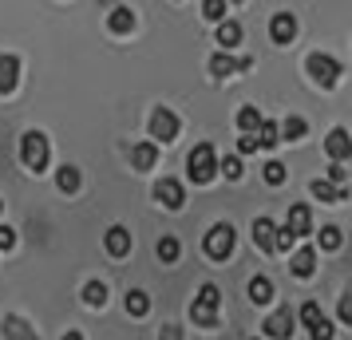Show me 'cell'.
Masks as SVG:
<instances>
[{
  "instance_id": "31",
  "label": "cell",
  "mask_w": 352,
  "mask_h": 340,
  "mask_svg": "<svg viewBox=\"0 0 352 340\" xmlns=\"http://www.w3.org/2000/svg\"><path fill=\"white\" fill-rule=\"evenodd\" d=\"M320 317H324V313H320V305H317V301H305V305H301V321L309 324V328H313V324H317Z\"/></svg>"
},
{
  "instance_id": "27",
  "label": "cell",
  "mask_w": 352,
  "mask_h": 340,
  "mask_svg": "<svg viewBox=\"0 0 352 340\" xmlns=\"http://www.w3.org/2000/svg\"><path fill=\"white\" fill-rule=\"evenodd\" d=\"M257 123H261V115H257V107H241L238 111V127L245 131V135H254Z\"/></svg>"
},
{
  "instance_id": "22",
  "label": "cell",
  "mask_w": 352,
  "mask_h": 340,
  "mask_svg": "<svg viewBox=\"0 0 352 340\" xmlns=\"http://www.w3.org/2000/svg\"><path fill=\"white\" fill-rule=\"evenodd\" d=\"M309 190H313V198H320V202H344V186H333V182H324V179H317Z\"/></svg>"
},
{
  "instance_id": "16",
  "label": "cell",
  "mask_w": 352,
  "mask_h": 340,
  "mask_svg": "<svg viewBox=\"0 0 352 340\" xmlns=\"http://www.w3.org/2000/svg\"><path fill=\"white\" fill-rule=\"evenodd\" d=\"M155 162H159V146L155 143H135L131 146V166H135V170H151Z\"/></svg>"
},
{
  "instance_id": "42",
  "label": "cell",
  "mask_w": 352,
  "mask_h": 340,
  "mask_svg": "<svg viewBox=\"0 0 352 340\" xmlns=\"http://www.w3.org/2000/svg\"><path fill=\"white\" fill-rule=\"evenodd\" d=\"M234 4H238V0H234Z\"/></svg>"
},
{
  "instance_id": "20",
  "label": "cell",
  "mask_w": 352,
  "mask_h": 340,
  "mask_svg": "<svg viewBox=\"0 0 352 340\" xmlns=\"http://www.w3.org/2000/svg\"><path fill=\"white\" fill-rule=\"evenodd\" d=\"M107 28H111L115 36H127L131 28H135V12H131V8H111V16H107Z\"/></svg>"
},
{
  "instance_id": "40",
  "label": "cell",
  "mask_w": 352,
  "mask_h": 340,
  "mask_svg": "<svg viewBox=\"0 0 352 340\" xmlns=\"http://www.w3.org/2000/svg\"><path fill=\"white\" fill-rule=\"evenodd\" d=\"M64 340H83V337H80V332H67V337H64Z\"/></svg>"
},
{
  "instance_id": "19",
  "label": "cell",
  "mask_w": 352,
  "mask_h": 340,
  "mask_svg": "<svg viewBox=\"0 0 352 340\" xmlns=\"http://www.w3.org/2000/svg\"><path fill=\"white\" fill-rule=\"evenodd\" d=\"M254 139H257V146H261V150H273V146L281 143L277 123H273V119H261V123H257V131H254Z\"/></svg>"
},
{
  "instance_id": "34",
  "label": "cell",
  "mask_w": 352,
  "mask_h": 340,
  "mask_svg": "<svg viewBox=\"0 0 352 340\" xmlns=\"http://www.w3.org/2000/svg\"><path fill=\"white\" fill-rule=\"evenodd\" d=\"M309 337H313V340H333V324L320 317V321L313 324V328H309Z\"/></svg>"
},
{
  "instance_id": "32",
  "label": "cell",
  "mask_w": 352,
  "mask_h": 340,
  "mask_svg": "<svg viewBox=\"0 0 352 340\" xmlns=\"http://www.w3.org/2000/svg\"><path fill=\"white\" fill-rule=\"evenodd\" d=\"M320 245H324V249H340V229L324 226V229H320Z\"/></svg>"
},
{
  "instance_id": "2",
  "label": "cell",
  "mask_w": 352,
  "mask_h": 340,
  "mask_svg": "<svg viewBox=\"0 0 352 340\" xmlns=\"http://www.w3.org/2000/svg\"><path fill=\"white\" fill-rule=\"evenodd\" d=\"M186 174H190V182H198V186L214 182V174H218V159H214V146H210V143H198V146H194L190 159H186Z\"/></svg>"
},
{
  "instance_id": "17",
  "label": "cell",
  "mask_w": 352,
  "mask_h": 340,
  "mask_svg": "<svg viewBox=\"0 0 352 340\" xmlns=\"http://www.w3.org/2000/svg\"><path fill=\"white\" fill-rule=\"evenodd\" d=\"M245 293H250V301H254V305H270V301H273V281H270V277H254V281L245 285Z\"/></svg>"
},
{
  "instance_id": "11",
  "label": "cell",
  "mask_w": 352,
  "mask_h": 340,
  "mask_svg": "<svg viewBox=\"0 0 352 340\" xmlns=\"http://www.w3.org/2000/svg\"><path fill=\"white\" fill-rule=\"evenodd\" d=\"M103 245H107L111 258H127L131 253V229L127 226H111L107 229V238H103Z\"/></svg>"
},
{
  "instance_id": "3",
  "label": "cell",
  "mask_w": 352,
  "mask_h": 340,
  "mask_svg": "<svg viewBox=\"0 0 352 340\" xmlns=\"http://www.w3.org/2000/svg\"><path fill=\"white\" fill-rule=\"evenodd\" d=\"M218 305H222V293H218V285H202V289H198V297H194V305H190L194 324L214 328V324H218Z\"/></svg>"
},
{
  "instance_id": "38",
  "label": "cell",
  "mask_w": 352,
  "mask_h": 340,
  "mask_svg": "<svg viewBox=\"0 0 352 340\" xmlns=\"http://www.w3.org/2000/svg\"><path fill=\"white\" fill-rule=\"evenodd\" d=\"M159 340H182V328H178V324H162Z\"/></svg>"
},
{
  "instance_id": "24",
  "label": "cell",
  "mask_w": 352,
  "mask_h": 340,
  "mask_svg": "<svg viewBox=\"0 0 352 340\" xmlns=\"http://www.w3.org/2000/svg\"><path fill=\"white\" fill-rule=\"evenodd\" d=\"M56 186H60L64 194H76V190H80V170H76V166H60V174H56Z\"/></svg>"
},
{
  "instance_id": "14",
  "label": "cell",
  "mask_w": 352,
  "mask_h": 340,
  "mask_svg": "<svg viewBox=\"0 0 352 340\" xmlns=\"http://www.w3.org/2000/svg\"><path fill=\"white\" fill-rule=\"evenodd\" d=\"M289 269L297 277H313V269H317V249H313V245H301V249L289 258Z\"/></svg>"
},
{
  "instance_id": "10",
  "label": "cell",
  "mask_w": 352,
  "mask_h": 340,
  "mask_svg": "<svg viewBox=\"0 0 352 340\" xmlns=\"http://www.w3.org/2000/svg\"><path fill=\"white\" fill-rule=\"evenodd\" d=\"M270 36H273V44H293V36H297V20L289 16V12H277V16L270 20Z\"/></svg>"
},
{
  "instance_id": "30",
  "label": "cell",
  "mask_w": 352,
  "mask_h": 340,
  "mask_svg": "<svg viewBox=\"0 0 352 340\" xmlns=\"http://www.w3.org/2000/svg\"><path fill=\"white\" fill-rule=\"evenodd\" d=\"M261 174H265L270 186H281V182H285V166H281V162H265V166H261Z\"/></svg>"
},
{
  "instance_id": "15",
  "label": "cell",
  "mask_w": 352,
  "mask_h": 340,
  "mask_svg": "<svg viewBox=\"0 0 352 340\" xmlns=\"http://www.w3.org/2000/svg\"><path fill=\"white\" fill-rule=\"evenodd\" d=\"M324 146H329V155H333V162H344V159L352 155V135H349L344 127H336L333 135H329V143H324Z\"/></svg>"
},
{
  "instance_id": "29",
  "label": "cell",
  "mask_w": 352,
  "mask_h": 340,
  "mask_svg": "<svg viewBox=\"0 0 352 340\" xmlns=\"http://www.w3.org/2000/svg\"><path fill=\"white\" fill-rule=\"evenodd\" d=\"M202 16L214 20V24H218V20H226V0H202Z\"/></svg>"
},
{
  "instance_id": "21",
  "label": "cell",
  "mask_w": 352,
  "mask_h": 340,
  "mask_svg": "<svg viewBox=\"0 0 352 340\" xmlns=\"http://www.w3.org/2000/svg\"><path fill=\"white\" fill-rule=\"evenodd\" d=\"M218 44H222L226 52L234 48V44H241V24L238 20H218Z\"/></svg>"
},
{
  "instance_id": "33",
  "label": "cell",
  "mask_w": 352,
  "mask_h": 340,
  "mask_svg": "<svg viewBox=\"0 0 352 340\" xmlns=\"http://www.w3.org/2000/svg\"><path fill=\"white\" fill-rule=\"evenodd\" d=\"M218 170H222L226 179H241V159H234V155H230L226 162H218Z\"/></svg>"
},
{
  "instance_id": "28",
  "label": "cell",
  "mask_w": 352,
  "mask_h": 340,
  "mask_svg": "<svg viewBox=\"0 0 352 340\" xmlns=\"http://www.w3.org/2000/svg\"><path fill=\"white\" fill-rule=\"evenodd\" d=\"M277 135H285V139H301V135H305V119H297V115H289L285 123L277 127Z\"/></svg>"
},
{
  "instance_id": "23",
  "label": "cell",
  "mask_w": 352,
  "mask_h": 340,
  "mask_svg": "<svg viewBox=\"0 0 352 340\" xmlns=\"http://www.w3.org/2000/svg\"><path fill=\"white\" fill-rule=\"evenodd\" d=\"M155 253H159V261H162V265H175V261H178V253H182V245H178V238H170V234H166V238H159V245H155Z\"/></svg>"
},
{
  "instance_id": "39",
  "label": "cell",
  "mask_w": 352,
  "mask_h": 340,
  "mask_svg": "<svg viewBox=\"0 0 352 340\" xmlns=\"http://www.w3.org/2000/svg\"><path fill=\"white\" fill-rule=\"evenodd\" d=\"M238 150H241V155H254V150H257V139H254V135H241Z\"/></svg>"
},
{
  "instance_id": "4",
  "label": "cell",
  "mask_w": 352,
  "mask_h": 340,
  "mask_svg": "<svg viewBox=\"0 0 352 340\" xmlns=\"http://www.w3.org/2000/svg\"><path fill=\"white\" fill-rule=\"evenodd\" d=\"M230 253H234V226H230V222H218V226L206 234V258L226 261Z\"/></svg>"
},
{
  "instance_id": "37",
  "label": "cell",
  "mask_w": 352,
  "mask_h": 340,
  "mask_svg": "<svg viewBox=\"0 0 352 340\" xmlns=\"http://www.w3.org/2000/svg\"><path fill=\"white\" fill-rule=\"evenodd\" d=\"M340 321L352 324V293H344V297H340Z\"/></svg>"
},
{
  "instance_id": "1",
  "label": "cell",
  "mask_w": 352,
  "mask_h": 340,
  "mask_svg": "<svg viewBox=\"0 0 352 340\" xmlns=\"http://www.w3.org/2000/svg\"><path fill=\"white\" fill-rule=\"evenodd\" d=\"M48 159H52V146H48V139L40 135V131H28L24 139H20V162L32 170V174H40L44 166H48Z\"/></svg>"
},
{
  "instance_id": "13",
  "label": "cell",
  "mask_w": 352,
  "mask_h": 340,
  "mask_svg": "<svg viewBox=\"0 0 352 340\" xmlns=\"http://www.w3.org/2000/svg\"><path fill=\"white\" fill-rule=\"evenodd\" d=\"M16 83H20V60L16 56H0V95L16 91Z\"/></svg>"
},
{
  "instance_id": "6",
  "label": "cell",
  "mask_w": 352,
  "mask_h": 340,
  "mask_svg": "<svg viewBox=\"0 0 352 340\" xmlns=\"http://www.w3.org/2000/svg\"><path fill=\"white\" fill-rule=\"evenodd\" d=\"M151 139H159V143H175L178 139V115L170 107H159L151 115Z\"/></svg>"
},
{
  "instance_id": "9",
  "label": "cell",
  "mask_w": 352,
  "mask_h": 340,
  "mask_svg": "<svg viewBox=\"0 0 352 340\" xmlns=\"http://www.w3.org/2000/svg\"><path fill=\"white\" fill-rule=\"evenodd\" d=\"M155 198H159V202L166 206V210H182V202H186V198H182V186H178L175 179L155 182Z\"/></svg>"
},
{
  "instance_id": "5",
  "label": "cell",
  "mask_w": 352,
  "mask_h": 340,
  "mask_svg": "<svg viewBox=\"0 0 352 340\" xmlns=\"http://www.w3.org/2000/svg\"><path fill=\"white\" fill-rule=\"evenodd\" d=\"M305 67H309V76H313L320 87H333V83L340 80V64H336L333 56H320V52H313Z\"/></svg>"
},
{
  "instance_id": "12",
  "label": "cell",
  "mask_w": 352,
  "mask_h": 340,
  "mask_svg": "<svg viewBox=\"0 0 352 340\" xmlns=\"http://www.w3.org/2000/svg\"><path fill=\"white\" fill-rule=\"evenodd\" d=\"M285 229L293 234V238H305V234H313V214H309V206H289Z\"/></svg>"
},
{
  "instance_id": "35",
  "label": "cell",
  "mask_w": 352,
  "mask_h": 340,
  "mask_svg": "<svg viewBox=\"0 0 352 340\" xmlns=\"http://www.w3.org/2000/svg\"><path fill=\"white\" fill-rule=\"evenodd\" d=\"M329 182H333V186H344V182H349V170H344V162H333V166H329Z\"/></svg>"
},
{
  "instance_id": "41",
  "label": "cell",
  "mask_w": 352,
  "mask_h": 340,
  "mask_svg": "<svg viewBox=\"0 0 352 340\" xmlns=\"http://www.w3.org/2000/svg\"><path fill=\"white\" fill-rule=\"evenodd\" d=\"M0 210H4V202H0Z\"/></svg>"
},
{
  "instance_id": "8",
  "label": "cell",
  "mask_w": 352,
  "mask_h": 340,
  "mask_svg": "<svg viewBox=\"0 0 352 340\" xmlns=\"http://www.w3.org/2000/svg\"><path fill=\"white\" fill-rule=\"evenodd\" d=\"M245 67H250V56H241V60H234L230 52H218V56H210V71H214L218 80L234 76V71H245Z\"/></svg>"
},
{
  "instance_id": "36",
  "label": "cell",
  "mask_w": 352,
  "mask_h": 340,
  "mask_svg": "<svg viewBox=\"0 0 352 340\" xmlns=\"http://www.w3.org/2000/svg\"><path fill=\"white\" fill-rule=\"evenodd\" d=\"M16 245V229L12 226H0V249H12Z\"/></svg>"
},
{
  "instance_id": "26",
  "label": "cell",
  "mask_w": 352,
  "mask_h": 340,
  "mask_svg": "<svg viewBox=\"0 0 352 340\" xmlns=\"http://www.w3.org/2000/svg\"><path fill=\"white\" fill-rule=\"evenodd\" d=\"M83 301H87L91 308H103V301H107V285H103V281H91V285L83 289Z\"/></svg>"
},
{
  "instance_id": "18",
  "label": "cell",
  "mask_w": 352,
  "mask_h": 340,
  "mask_svg": "<svg viewBox=\"0 0 352 340\" xmlns=\"http://www.w3.org/2000/svg\"><path fill=\"white\" fill-rule=\"evenodd\" d=\"M273 222L270 218H254V245L257 249H265V253H273Z\"/></svg>"
},
{
  "instance_id": "7",
  "label": "cell",
  "mask_w": 352,
  "mask_h": 340,
  "mask_svg": "<svg viewBox=\"0 0 352 340\" xmlns=\"http://www.w3.org/2000/svg\"><path fill=\"white\" fill-rule=\"evenodd\" d=\"M261 328H265V337L270 340H289L293 337V313H289V308H277Z\"/></svg>"
},
{
  "instance_id": "25",
  "label": "cell",
  "mask_w": 352,
  "mask_h": 340,
  "mask_svg": "<svg viewBox=\"0 0 352 340\" xmlns=\"http://www.w3.org/2000/svg\"><path fill=\"white\" fill-rule=\"evenodd\" d=\"M127 313L131 317H146V313H151V297H146L143 289H131L127 293Z\"/></svg>"
}]
</instances>
